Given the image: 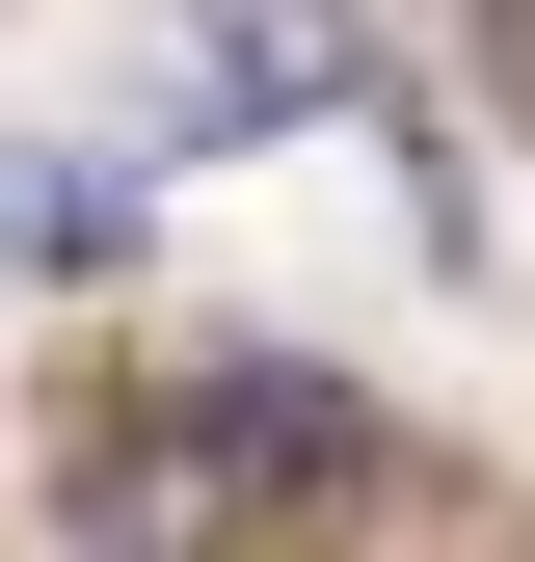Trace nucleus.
I'll return each instance as SVG.
<instances>
[{
    "mask_svg": "<svg viewBox=\"0 0 535 562\" xmlns=\"http://www.w3.org/2000/svg\"><path fill=\"white\" fill-rule=\"evenodd\" d=\"M0 241L81 295V268H134V161H0Z\"/></svg>",
    "mask_w": 535,
    "mask_h": 562,
    "instance_id": "nucleus-3",
    "label": "nucleus"
},
{
    "mask_svg": "<svg viewBox=\"0 0 535 562\" xmlns=\"http://www.w3.org/2000/svg\"><path fill=\"white\" fill-rule=\"evenodd\" d=\"M295 108H375L349 0H187L161 27V134H295Z\"/></svg>",
    "mask_w": 535,
    "mask_h": 562,
    "instance_id": "nucleus-2",
    "label": "nucleus"
},
{
    "mask_svg": "<svg viewBox=\"0 0 535 562\" xmlns=\"http://www.w3.org/2000/svg\"><path fill=\"white\" fill-rule=\"evenodd\" d=\"M349 482H375V429H349V375H295V348H187V375L81 402V536L107 562H295Z\"/></svg>",
    "mask_w": 535,
    "mask_h": 562,
    "instance_id": "nucleus-1",
    "label": "nucleus"
}]
</instances>
